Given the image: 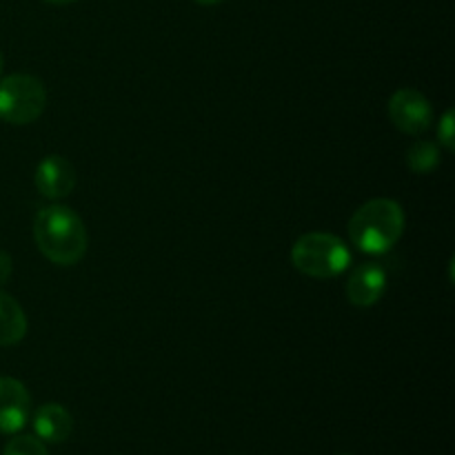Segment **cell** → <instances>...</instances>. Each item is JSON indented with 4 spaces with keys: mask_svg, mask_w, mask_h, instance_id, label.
Here are the masks:
<instances>
[{
    "mask_svg": "<svg viewBox=\"0 0 455 455\" xmlns=\"http://www.w3.org/2000/svg\"><path fill=\"white\" fill-rule=\"evenodd\" d=\"M194 3H198V4H204V7H213V4L222 3V0H194Z\"/></svg>",
    "mask_w": 455,
    "mask_h": 455,
    "instance_id": "obj_15",
    "label": "cell"
},
{
    "mask_svg": "<svg viewBox=\"0 0 455 455\" xmlns=\"http://www.w3.org/2000/svg\"><path fill=\"white\" fill-rule=\"evenodd\" d=\"M31 416V395L20 380L0 376V434H18Z\"/></svg>",
    "mask_w": 455,
    "mask_h": 455,
    "instance_id": "obj_6",
    "label": "cell"
},
{
    "mask_svg": "<svg viewBox=\"0 0 455 455\" xmlns=\"http://www.w3.org/2000/svg\"><path fill=\"white\" fill-rule=\"evenodd\" d=\"M345 291L347 300L354 307L360 309L373 307L387 291V271L378 262H363L351 271Z\"/></svg>",
    "mask_w": 455,
    "mask_h": 455,
    "instance_id": "obj_7",
    "label": "cell"
},
{
    "mask_svg": "<svg viewBox=\"0 0 455 455\" xmlns=\"http://www.w3.org/2000/svg\"><path fill=\"white\" fill-rule=\"evenodd\" d=\"M44 3H52V4H67V3H74V0H44Z\"/></svg>",
    "mask_w": 455,
    "mask_h": 455,
    "instance_id": "obj_16",
    "label": "cell"
},
{
    "mask_svg": "<svg viewBox=\"0 0 455 455\" xmlns=\"http://www.w3.org/2000/svg\"><path fill=\"white\" fill-rule=\"evenodd\" d=\"M438 142L451 154L455 151V114L453 109L444 111V116L438 123Z\"/></svg>",
    "mask_w": 455,
    "mask_h": 455,
    "instance_id": "obj_13",
    "label": "cell"
},
{
    "mask_svg": "<svg viewBox=\"0 0 455 455\" xmlns=\"http://www.w3.org/2000/svg\"><path fill=\"white\" fill-rule=\"evenodd\" d=\"M3 455H49L47 447L43 440L36 435H13L7 444H4Z\"/></svg>",
    "mask_w": 455,
    "mask_h": 455,
    "instance_id": "obj_12",
    "label": "cell"
},
{
    "mask_svg": "<svg viewBox=\"0 0 455 455\" xmlns=\"http://www.w3.org/2000/svg\"><path fill=\"white\" fill-rule=\"evenodd\" d=\"M351 262V251L338 235L311 231L300 235L291 247V265L302 275L329 280L345 274Z\"/></svg>",
    "mask_w": 455,
    "mask_h": 455,
    "instance_id": "obj_3",
    "label": "cell"
},
{
    "mask_svg": "<svg viewBox=\"0 0 455 455\" xmlns=\"http://www.w3.org/2000/svg\"><path fill=\"white\" fill-rule=\"evenodd\" d=\"M27 315L16 298L0 291V347H13L25 338Z\"/></svg>",
    "mask_w": 455,
    "mask_h": 455,
    "instance_id": "obj_10",
    "label": "cell"
},
{
    "mask_svg": "<svg viewBox=\"0 0 455 455\" xmlns=\"http://www.w3.org/2000/svg\"><path fill=\"white\" fill-rule=\"evenodd\" d=\"M389 118L407 136H420L431 127L434 109L425 93L404 87L389 98Z\"/></svg>",
    "mask_w": 455,
    "mask_h": 455,
    "instance_id": "obj_5",
    "label": "cell"
},
{
    "mask_svg": "<svg viewBox=\"0 0 455 455\" xmlns=\"http://www.w3.org/2000/svg\"><path fill=\"white\" fill-rule=\"evenodd\" d=\"M36 189L49 200H60L69 196L76 187V169L62 156L52 154L40 160L36 167Z\"/></svg>",
    "mask_w": 455,
    "mask_h": 455,
    "instance_id": "obj_8",
    "label": "cell"
},
{
    "mask_svg": "<svg viewBox=\"0 0 455 455\" xmlns=\"http://www.w3.org/2000/svg\"><path fill=\"white\" fill-rule=\"evenodd\" d=\"M47 107L43 80L29 74H13L0 80V120L9 124H31Z\"/></svg>",
    "mask_w": 455,
    "mask_h": 455,
    "instance_id": "obj_4",
    "label": "cell"
},
{
    "mask_svg": "<svg viewBox=\"0 0 455 455\" xmlns=\"http://www.w3.org/2000/svg\"><path fill=\"white\" fill-rule=\"evenodd\" d=\"M440 164V147L429 140H416L407 149V167L413 173H429Z\"/></svg>",
    "mask_w": 455,
    "mask_h": 455,
    "instance_id": "obj_11",
    "label": "cell"
},
{
    "mask_svg": "<svg viewBox=\"0 0 455 455\" xmlns=\"http://www.w3.org/2000/svg\"><path fill=\"white\" fill-rule=\"evenodd\" d=\"M3 69H4V58L3 53H0V74H3Z\"/></svg>",
    "mask_w": 455,
    "mask_h": 455,
    "instance_id": "obj_17",
    "label": "cell"
},
{
    "mask_svg": "<svg viewBox=\"0 0 455 455\" xmlns=\"http://www.w3.org/2000/svg\"><path fill=\"white\" fill-rule=\"evenodd\" d=\"M34 238L40 253L53 265H78L87 253V227L69 207H43L34 218Z\"/></svg>",
    "mask_w": 455,
    "mask_h": 455,
    "instance_id": "obj_1",
    "label": "cell"
},
{
    "mask_svg": "<svg viewBox=\"0 0 455 455\" xmlns=\"http://www.w3.org/2000/svg\"><path fill=\"white\" fill-rule=\"evenodd\" d=\"M13 271V260L9 253L0 251V284H4L9 280V275H12Z\"/></svg>",
    "mask_w": 455,
    "mask_h": 455,
    "instance_id": "obj_14",
    "label": "cell"
},
{
    "mask_svg": "<svg viewBox=\"0 0 455 455\" xmlns=\"http://www.w3.org/2000/svg\"><path fill=\"white\" fill-rule=\"evenodd\" d=\"M404 209L391 198H373L360 204L349 220V238L360 251L387 253L403 238Z\"/></svg>",
    "mask_w": 455,
    "mask_h": 455,
    "instance_id": "obj_2",
    "label": "cell"
},
{
    "mask_svg": "<svg viewBox=\"0 0 455 455\" xmlns=\"http://www.w3.org/2000/svg\"><path fill=\"white\" fill-rule=\"evenodd\" d=\"M34 431L36 438L49 444H60L74 431V418L65 407L56 403L43 404L38 411L34 413Z\"/></svg>",
    "mask_w": 455,
    "mask_h": 455,
    "instance_id": "obj_9",
    "label": "cell"
}]
</instances>
